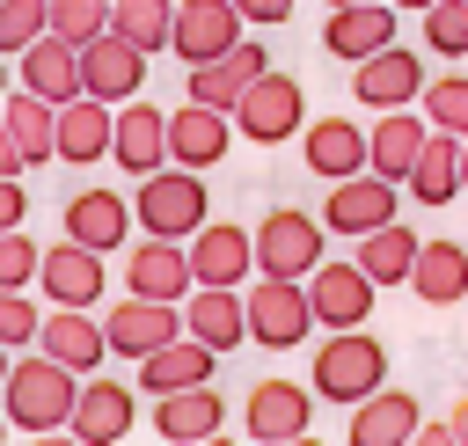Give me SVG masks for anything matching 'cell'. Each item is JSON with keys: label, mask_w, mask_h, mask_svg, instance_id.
<instances>
[{"label": "cell", "mask_w": 468, "mask_h": 446, "mask_svg": "<svg viewBox=\"0 0 468 446\" xmlns=\"http://www.w3.org/2000/svg\"><path fill=\"white\" fill-rule=\"evenodd\" d=\"M73 395H80V373L58 366V358H7V380H0V417L7 431H29V439H51L66 431L73 417Z\"/></svg>", "instance_id": "obj_1"}, {"label": "cell", "mask_w": 468, "mask_h": 446, "mask_svg": "<svg viewBox=\"0 0 468 446\" xmlns=\"http://www.w3.org/2000/svg\"><path fill=\"white\" fill-rule=\"evenodd\" d=\"M212 219V197H205V168H146L139 190H132V227L139 234H161V241H190V227Z\"/></svg>", "instance_id": "obj_2"}, {"label": "cell", "mask_w": 468, "mask_h": 446, "mask_svg": "<svg viewBox=\"0 0 468 446\" xmlns=\"http://www.w3.org/2000/svg\"><path fill=\"white\" fill-rule=\"evenodd\" d=\"M388 380V351H380V336H366V322L358 329H329V344L314 351V402H336V409H351L358 395H373Z\"/></svg>", "instance_id": "obj_3"}, {"label": "cell", "mask_w": 468, "mask_h": 446, "mask_svg": "<svg viewBox=\"0 0 468 446\" xmlns=\"http://www.w3.org/2000/svg\"><path fill=\"white\" fill-rule=\"evenodd\" d=\"M227 124H234L241 139H256V146H285V139L307 124V95H300V80H292V73L263 66V73H256V80L234 95Z\"/></svg>", "instance_id": "obj_4"}, {"label": "cell", "mask_w": 468, "mask_h": 446, "mask_svg": "<svg viewBox=\"0 0 468 446\" xmlns=\"http://www.w3.org/2000/svg\"><path fill=\"white\" fill-rule=\"evenodd\" d=\"M241 322H249V344H263V351L307 344V329H314L307 285H300V278H263V271H256V285L241 292Z\"/></svg>", "instance_id": "obj_5"}, {"label": "cell", "mask_w": 468, "mask_h": 446, "mask_svg": "<svg viewBox=\"0 0 468 446\" xmlns=\"http://www.w3.org/2000/svg\"><path fill=\"white\" fill-rule=\"evenodd\" d=\"M249 249H256L263 278H307L322 263V219L300 212V205H278V212H263V227L249 234Z\"/></svg>", "instance_id": "obj_6"}, {"label": "cell", "mask_w": 468, "mask_h": 446, "mask_svg": "<svg viewBox=\"0 0 468 446\" xmlns=\"http://www.w3.org/2000/svg\"><path fill=\"white\" fill-rule=\"evenodd\" d=\"M395 197H402V183H388V175H373V168H358V175H336V183H329V205H322V234H344V241H358L366 227L395 219Z\"/></svg>", "instance_id": "obj_7"}, {"label": "cell", "mask_w": 468, "mask_h": 446, "mask_svg": "<svg viewBox=\"0 0 468 446\" xmlns=\"http://www.w3.org/2000/svg\"><path fill=\"white\" fill-rule=\"evenodd\" d=\"M241 417H249L256 446H292V439L314 431V388H300V380H256Z\"/></svg>", "instance_id": "obj_8"}, {"label": "cell", "mask_w": 468, "mask_h": 446, "mask_svg": "<svg viewBox=\"0 0 468 446\" xmlns=\"http://www.w3.org/2000/svg\"><path fill=\"white\" fill-rule=\"evenodd\" d=\"M139 88H146V51L124 44L117 29H95V37L80 44V95L124 102V95H139Z\"/></svg>", "instance_id": "obj_9"}, {"label": "cell", "mask_w": 468, "mask_h": 446, "mask_svg": "<svg viewBox=\"0 0 468 446\" xmlns=\"http://www.w3.org/2000/svg\"><path fill=\"white\" fill-rule=\"evenodd\" d=\"M300 285H307V307H314L322 329H358V322L373 314V292H380L358 263H329V256H322Z\"/></svg>", "instance_id": "obj_10"}, {"label": "cell", "mask_w": 468, "mask_h": 446, "mask_svg": "<svg viewBox=\"0 0 468 446\" xmlns=\"http://www.w3.org/2000/svg\"><path fill=\"white\" fill-rule=\"evenodd\" d=\"M110 154H117V168H124L132 183H139L146 168H161V161H168V110L124 95V102L110 110Z\"/></svg>", "instance_id": "obj_11"}, {"label": "cell", "mask_w": 468, "mask_h": 446, "mask_svg": "<svg viewBox=\"0 0 468 446\" xmlns=\"http://www.w3.org/2000/svg\"><path fill=\"white\" fill-rule=\"evenodd\" d=\"M183 256H190V285H241L256 271L249 227H234V219H197Z\"/></svg>", "instance_id": "obj_12"}, {"label": "cell", "mask_w": 468, "mask_h": 446, "mask_svg": "<svg viewBox=\"0 0 468 446\" xmlns=\"http://www.w3.org/2000/svg\"><path fill=\"white\" fill-rule=\"evenodd\" d=\"M417 88H424V58L402 44H380L351 66V95L366 110H402V102H417Z\"/></svg>", "instance_id": "obj_13"}, {"label": "cell", "mask_w": 468, "mask_h": 446, "mask_svg": "<svg viewBox=\"0 0 468 446\" xmlns=\"http://www.w3.org/2000/svg\"><path fill=\"white\" fill-rule=\"evenodd\" d=\"M110 110L117 102H95V95H66L51 110V161L66 168H95L110 154Z\"/></svg>", "instance_id": "obj_14"}, {"label": "cell", "mask_w": 468, "mask_h": 446, "mask_svg": "<svg viewBox=\"0 0 468 446\" xmlns=\"http://www.w3.org/2000/svg\"><path fill=\"white\" fill-rule=\"evenodd\" d=\"M102 285H110L102 278V249H88V241H58V249L37 256V292L58 300V307H95Z\"/></svg>", "instance_id": "obj_15"}, {"label": "cell", "mask_w": 468, "mask_h": 446, "mask_svg": "<svg viewBox=\"0 0 468 446\" xmlns=\"http://www.w3.org/2000/svg\"><path fill=\"white\" fill-rule=\"evenodd\" d=\"M132 417H139V402H132L124 380L80 373V395H73V417H66V431H73L80 446H117V439L132 431Z\"/></svg>", "instance_id": "obj_16"}, {"label": "cell", "mask_w": 468, "mask_h": 446, "mask_svg": "<svg viewBox=\"0 0 468 446\" xmlns=\"http://www.w3.org/2000/svg\"><path fill=\"white\" fill-rule=\"evenodd\" d=\"M234 37H241V15H234L227 0H176V15H168V51H176L183 66L219 58Z\"/></svg>", "instance_id": "obj_17"}, {"label": "cell", "mask_w": 468, "mask_h": 446, "mask_svg": "<svg viewBox=\"0 0 468 446\" xmlns=\"http://www.w3.org/2000/svg\"><path fill=\"white\" fill-rule=\"evenodd\" d=\"M176 329H183V307H176V300H139V292H132V300H117V307L102 314V344H110L117 358H146V351L168 344Z\"/></svg>", "instance_id": "obj_18"}, {"label": "cell", "mask_w": 468, "mask_h": 446, "mask_svg": "<svg viewBox=\"0 0 468 446\" xmlns=\"http://www.w3.org/2000/svg\"><path fill=\"white\" fill-rule=\"evenodd\" d=\"M227 146H234L227 110H212V102H183V110H168V161H176V168H219Z\"/></svg>", "instance_id": "obj_19"}, {"label": "cell", "mask_w": 468, "mask_h": 446, "mask_svg": "<svg viewBox=\"0 0 468 446\" xmlns=\"http://www.w3.org/2000/svg\"><path fill=\"white\" fill-rule=\"evenodd\" d=\"M322 44H329V58L358 66L366 51L395 44V0H351V7H329V22H322Z\"/></svg>", "instance_id": "obj_20"}, {"label": "cell", "mask_w": 468, "mask_h": 446, "mask_svg": "<svg viewBox=\"0 0 468 446\" xmlns=\"http://www.w3.org/2000/svg\"><path fill=\"white\" fill-rule=\"evenodd\" d=\"M271 66V51L256 44V37H234L219 58H205V66H183L190 73V102H212V110H234V95L256 80Z\"/></svg>", "instance_id": "obj_21"}, {"label": "cell", "mask_w": 468, "mask_h": 446, "mask_svg": "<svg viewBox=\"0 0 468 446\" xmlns=\"http://www.w3.org/2000/svg\"><path fill=\"white\" fill-rule=\"evenodd\" d=\"M176 307H183V329H190L197 344H212L219 358H227L234 344H249V322H241V285H190Z\"/></svg>", "instance_id": "obj_22"}, {"label": "cell", "mask_w": 468, "mask_h": 446, "mask_svg": "<svg viewBox=\"0 0 468 446\" xmlns=\"http://www.w3.org/2000/svg\"><path fill=\"white\" fill-rule=\"evenodd\" d=\"M219 417H227V402L212 395V380L154 395V431H161L168 446H205V439H219Z\"/></svg>", "instance_id": "obj_23"}, {"label": "cell", "mask_w": 468, "mask_h": 446, "mask_svg": "<svg viewBox=\"0 0 468 446\" xmlns=\"http://www.w3.org/2000/svg\"><path fill=\"white\" fill-rule=\"evenodd\" d=\"M15 73H22V88L29 95H44V102H66V95H80V44H66V37H29L22 51H15Z\"/></svg>", "instance_id": "obj_24"}, {"label": "cell", "mask_w": 468, "mask_h": 446, "mask_svg": "<svg viewBox=\"0 0 468 446\" xmlns=\"http://www.w3.org/2000/svg\"><path fill=\"white\" fill-rule=\"evenodd\" d=\"M66 241H88V249H117V241H132V205L110 190V183H88V190H73L66 197Z\"/></svg>", "instance_id": "obj_25"}, {"label": "cell", "mask_w": 468, "mask_h": 446, "mask_svg": "<svg viewBox=\"0 0 468 446\" xmlns=\"http://www.w3.org/2000/svg\"><path fill=\"white\" fill-rule=\"evenodd\" d=\"M124 292H139V300H183V292H190V256H183V241L146 234L139 249H124Z\"/></svg>", "instance_id": "obj_26"}, {"label": "cell", "mask_w": 468, "mask_h": 446, "mask_svg": "<svg viewBox=\"0 0 468 446\" xmlns=\"http://www.w3.org/2000/svg\"><path fill=\"white\" fill-rule=\"evenodd\" d=\"M37 351H44V358H58V366H73V373H95V366L110 358L102 322H95L88 307H51V314L37 322Z\"/></svg>", "instance_id": "obj_27"}, {"label": "cell", "mask_w": 468, "mask_h": 446, "mask_svg": "<svg viewBox=\"0 0 468 446\" xmlns=\"http://www.w3.org/2000/svg\"><path fill=\"white\" fill-rule=\"evenodd\" d=\"M410 431H417V395H402L388 380L373 395H358L351 402V424H344L351 446H410Z\"/></svg>", "instance_id": "obj_28"}, {"label": "cell", "mask_w": 468, "mask_h": 446, "mask_svg": "<svg viewBox=\"0 0 468 446\" xmlns=\"http://www.w3.org/2000/svg\"><path fill=\"white\" fill-rule=\"evenodd\" d=\"M212 366H219V351H212V344H197L190 329H176L168 344H154V351L139 358V388H146V395L197 388V380H212Z\"/></svg>", "instance_id": "obj_29"}, {"label": "cell", "mask_w": 468, "mask_h": 446, "mask_svg": "<svg viewBox=\"0 0 468 446\" xmlns=\"http://www.w3.org/2000/svg\"><path fill=\"white\" fill-rule=\"evenodd\" d=\"M402 285H410L424 307H453V300H468V249H461V241H417Z\"/></svg>", "instance_id": "obj_30"}, {"label": "cell", "mask_w": 468, "mask_h": 446, "mask_svg": "<svg viewBox=\"0 0 468 446\" xmlns=\"http://www.w3.org/2000/svg\"><path fill=\"white\" fill-rule=\"evenodd\" d=\"M424 117H410V102L402 110H380V124L366 132V168L373 175H388V183H402L410 175V161H417V146H424Z\"/></svg>", "instance_id": "obj_31"}, {"label": "cell", "mask_w": 468, "mask_h": 446, "mask_svg": "<svg viewBox=\"0 0 468 446\" xmlns=\"http://www.w3.org/2000/svg\"><path fill=\"white\" fill-rule=\"evenodd\" d=\"M300 154H307V168H314L322 183H336V175H358V168H366V132H358L351 117H314L307 139H300Z\"/></svg>", "instance_id": "obj_32"}, {"label": "cell", "mask_w": 468, "mask_h": 446, "mask_svg": "<svg viewBox=\"0 0 468 446\" xmlns=\"http://www.w3.org/2000/svg\"><path fill=\"white\" fill-rule=\"evenodd\" d=\"M402 183H410L417 205H453L461 197V139L453 132H424V146H417Z\"/></svg>", "instance_id": "obj_33"}, {"label": "cell", "mask_w": 468, "mask_h": 446, "mask_svg": "<svg viewBox=\"0 0 468 446\" xmlns=\"http://www.w3.org/2000/svg\"><path fill=\"white\" fill-rule=\"evenodd\" d=\"M417 241H424V234H410L402 219H380V227H366V234L351 241V263H358L373 285H402V278H410Z\"/></svg>", "instance_id": "obj_34"}, {"label": "cell", "mask_w": 468, "mask_h": 446, "mask_svg": "<svg viewBox=\"0 0 468 446\" xmlns=\"http://www.w3.org/2000/svg\"><path fill=\"white\" fill-rule=\"evenodd\" d=\"M51 110H58V102H44V95H29V88L0 95V117H7L15 146H22V168H44V161H51Z\"/></svg>", "instance_id": "obj_35"}, {"label": "cell", "mask_w": 468, "mask_h": 446, "mask_svg": "<svg viewBox=\"0 0 468 446\" xmlns=\"http://www.w3.org/2000/svg\"><path fill=\"white\" fill-rule=\"evenodd\" d=\"M168 15H176V0H110V29L124 44H139L146 58L168 51Z\"/></svg>", "instance_id": "obj_36"}, {"label": "cell", "mask_w": 468, "mask_h": 446, "mask_svg": "<svg viewBox=\"0 0 468 446\" xmlns=\"http://www.w3.org/2000/svg\"><path fill=\"white\" fill-rule=\"evenodd\" d=\"M417 102H424V124H431V132L468 139V73H439V80H424Z\"/></svg>", "instance_id": "obj_37"}, {"label": "cell", "mask_w": 468, "mask_h": 446, "mask_svg": "<svg viewBox=\"0 0 468 446\" xmlns=\"http://www.w3.org/2000/svg\"><path fill=\"white\" fill-rule=\"evenodd\" d=\"M44 29L66 44H88L95 29H110V0H44Z\"/></svg>", "instance_id": "obj_38"}, {"label": "cell", "mask_w": 468, "mask_h": 446, "mask_svg": "<svg viewBox=\"0 0 468 446\" xmlns=\"http://www.w3.org/2000/svg\"><path fill=\"white\" fill-rule=\"evenodd\" d=\"M424 44L439 58H468V0H431L424 7Z\"/></svg>", "instance_id": "obj_39"}, {"label": "cell", "mask_w": 468, "mask_h": 446, "mask_svg": "<svg viewBox=\"0 0 468 446\" xmlns=\"http://www.w3.org/2000/svg\"><path fill=\"white\" fill-rule=\"evenodd\" d=\"M37 241L22 234V227H0V285H15V292H29L37 285Z\"/></svg>", "instance_id": "obj_40"}, {"label": "cell", "mask_w": 468, "mask_h": 446, "mask_svg": "<svg viewBox=\"0 0 468 446\" xmlns=\"http://www.w3.org/2000/svg\"><path fill=\"white\" fill-rule=\"evenodd\" d=\"M29 37H44V0H0V58H15Z\"/></svg>", "instance_id": "obj_41"}, {"label": "cell", "mask_w": 468, "mask_h": 446, "mask_svg": "<svg viewBox=\"0 0 468 446\" xmlns=\"http://www.w3.org/2000/svg\"><path fill=\"white\" fill-rule=\"evenodd\" d=\"M37 322H44V314H37V300H22L15 285H0V344H7V351L37 344Z\"/></svg>", "instance_id": "obj_42"}, {"label": "cell", "mask_w": 468, "mask_h": 446, "mask_svg": "<svg viewBox=\"0 0 468 446\" xmlns=\"http://www.w3.org/2000/svg\"><path fill=\"white\" fill-rule=\"evenodd\" d=\"M241 22H256V29H278V22H292V0H227Z\"/></svg>", "instance_id": "obj_43"}, {"label": "cell", "mask_w": 468, "mask_h": 446, "mask_svg": "<svg viewBox=\"0 0 468 446\" xmlns=\"http://www.w3.org/2000/svg\"><path fill=\"white\" fill-rule=\"evenodd\" d=\"M22 219H29V183L0 175V227H22Z\"/></svg>", "instance_id": "obj_44"}, {"label": "cell", "mask_w": 468, "mask_h": 446, "mask_svg": "<svg viewBox=\"0 0 468 446\" xmlns=\"http://www.w3.org/2000/svg\"><path fill=\"white\" fill-rule=\"evenodd\" d=\"M0 175H29V168H22V146H15V132H7V117H0Z\"/></svg>", "instance_id": "obj_45"}, {"label": "cell", "mask_w": 468, "mask_h": 446, "mask_svg": "<svg viewBox=\"0 0 468 446\" xmlns=\"http://www.w3.org/2000/svg\"><path fill=\"white\" fill-rule=\"evenodd\" d=\"M410 439H417V446H453V424H417Z\"/></svg>", "instance_id": "obj_46"}, {"label": "cell", "mask_w": 468, "mask_h": 446, "mask_svg": "<svg viewBox=\"0 0 468 446\" xmlns=\"http://www.w3.org/2000/svg\"><path fill=\"white\" fill-rule=\"evenodd\" d=\"M453 446H468V395L453 402Z\"/></svg>", "instance_id": "obj_47"}, {"label": "cell", "mask_w": 468, "mask_h": 446, "mask_svg": "<svg viewBox=\"0 0 468 446\" xmlns=\"http://www.w3.org/2000/svg\"><path fill=\"white\" fill-rule=\"evenodd\" d=\"M395 7H417V15H424V7H431V0H395Z\"/></svg>", "instance_id": "obj_48"}, {"label": "cell", "mask_w": 468, "mask_h": 446, "mask_svg": "<svg viewBox=\"0 0 468 446\" xmlns=\"http://www.w3.org/2000/svg\"><path fill=\"white\" fill-rule=\"evenodd\" d=\"M461 183H468V139H461Z\"/></svg>", "instance_id": "obj_49"}, {"label": "cell", "mask_w": 468, "mask_h": 446, "mask_svg": "<svg viewBox=\"0 0 468 446\" xmlns=\"http://www.w3.org/2000/svg\"><path fill=\"white\" fill-rule=\"evenodd\" d=\"M0 380H7V344H0Z\"/></svg>", "instance_id": "obj_50"}, {"label": "cell", "mask_w": 468, "mask_h": 446, "mask_svg": "<svg viewBox=\"0 0 468 446\" xmlns=\"http://www.w3.org/2000/svg\"><path fill=\"white\" fill-rule=\"evenodd\" d=\"M0 95H7V58H0Z\"/></svg>", "instance_id": "obj_51"}, {"label": "cell", "mask_w": 468, "mask_h": 446, "mask_svg": "<svg viewBox=\"0 0 468 446\" xmlns=\"http://www.w3.org/2000/svg\"><path fill=\"white\" fill-rule=\"evenodd\" d=\"M322 7H351V0H322Z\"/></svg>", "instance_id": "obj_52"}, {"label": "cell", "mask_w": 468, "mask_h": 446, "mask_svg": "<svg viewBox=\"0 0 468 446\" xmlns=\"http://www.w3.org/2000/svg\"><path fill=\"white\" fill-rule=\"evenodd\" d=\"M0 439H7V417H0Z\"/></svg>", "instance_id": "obj_53"}]
</instances>
